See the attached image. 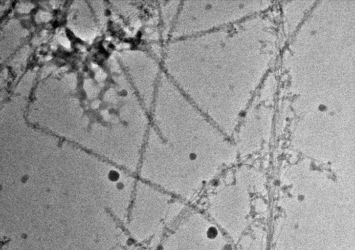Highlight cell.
I'll use <instances>...</instances> for the list:
<instances>
[{
  "mask_svg": "<svg viewBox=\"0 0 355 250\" xmlns=\"http://www.w3.org/2000/svg\"><path fill=\"white\" fill-rule=\"evenodd\" d=\"M150 121L137 175L168 193L192 195L235 160L234 146L187 101Z\"/></svg>",
  "mask_w": 355,
  "mask_h": 250,
  "instance_id": "6da1fadb",
  "label": "cell"
},
{
  "mask_svg": "<svg viewBox=\"0 0 355 250\" xmlns=\"http://www.w3.org/2000/svg\"><path fill=\"white\" fill-rule=\"evenodd\" d=\"M236 22L195 35L193 104L220 128L236 126L243 112L238 99L241 78L240 36Z\"/></svg>",
  "mask_w": 355,
  "mask_h": 250,
  "instance_id": "7a4b0ae2",
  "label": "cell"
},
{
  "mask_svg": "<svg viewBox=\"0 0 355 250\" xmlns=\"http://www.w3.org/2000/svg\"><path fill=\"white\" fill-rule=\"evenodd\" d=\"M245 5L238 1H200L193 4L190 32L194 35L236 22Z\"/></svg>",
  "mask_w": 355,
  "mask_h": 250,
  "instance_id": "3957f363",
  "label": "cell"
},
{
  "mask_svg": "<svg viewBox=\"0 0 355 250\" xmlns=\"http://www.w3.org/2000/svg\"><path fill=\"white\" fill-rule=\"evenodd\" d=\"M298 199L300 201H302L304 199V196L303 195H299L298 196Z\"/></svg>",
  "mask_w": 355,
  "mask_h": 250,
  "instance_id": "277c9868",
  "label": "cell"
},
{
  "mask_svg": "<svg viewBox=\"0 0 355 250\" xmlns=\"http://www.w3.org/2000/svg\"><path fill=\"white\" fill-rule=\"evenodd\" d=\"M298 228V224H295V225L294 226V229H297Z\"/></svg>",
  "mask_w": 355,
  "mask_h": 250,
  "instance_id": "5b68a950",
  "label": "cell"
}]
</instances>
